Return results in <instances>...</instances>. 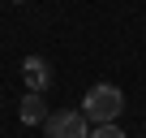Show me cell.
I'll return each mask as SVG.
<instances>
[{
    "instance_id": "cell-1",
    "label": "cell",
    "mask_w": 146,
    "mask_h": 138,
    "mask_svg": "<svg viewBox=\"0 0 146 138\" xmlns=\"http://www.w3.org/2000/svg\"><path fill=\"white\" fill-rule=\"evenodd\" d=\"M120 112H125V95H120V86H112V82L90 86L86 99H82V117H86L90 125H108V121H116Z\"/></svg>"
},
{
    "instance_id": "cell-2",
    "label": "cell",
    "mask_w": 146,
    "mask_h": 138,
    "mask_svg": "<svg viewBox=\"0 0 146 138\" xmlns=\"http://www.w3.org/2000/svg\"><path fill=\"white\" fill-rule=\"evenodd\" d=\"M43 134H47V138H86V134H90V121L82 117V108H78V112H73V108H60V112H47Z\"/></svg>"
},
{
    "instance_id": "cell-3",
    "label": "cell",
    "mask_w": 146,
    "mask_h": 138,
    "mask_svg": "<svg viewBox=\"0 0 146 138\" xmlns=\"http://www.w3.org/2000/svg\"><path fill=\"white\" fill-rule=\"evenodd\" d=\"M22 74H26V86L39 91V95L52 86V65H47L43 56H26V60H22Z\"/></svg>"
},
{
    "instance_id": "cell-4",
    "label": "cell",
    "mask_w": 146,
    "mask_h": 138,
    "mask_svg": "<svg viewBox=\"0 0 146 138\" xmlns=\"http://www.w3.org/2000/svg\"><path fill=\"white\" fill-rule=\"evenodd\" d=\"M22 121H26V125L47 121V104H43V95H39V91H26V99H22Z\"/></svg>"
},
{
    "instance_id": "cell-5",
    "label": "cell",
    "mask_w": 146,
    "mask_h": 138,
    "mask_svg": "<svg viewBox=\"0 0 146 138\" xmlns=\"http://www.w3.org/2000/svg\"><path fill=\"white\" fill-rule=\"evenodd\" d=\"M86 138H125V129H120L116 121H108V125H90Z\"/></svg>"
},
{
    "instance_id": "cell-6",
    "label": "cell",
    "mask_w": 146,
    "mask_h": 138,
    "mask_svg": "<svg viewBox=\"0 0 146 138\" xmlns=\"http://www.w3.org/2000/svg\"><path fill=\"white\" fill-rule=\"evenodd\" d=\"M137 138H146V129H142V134H137Z\"/></svg>"
}]
</instances>
